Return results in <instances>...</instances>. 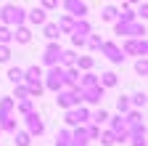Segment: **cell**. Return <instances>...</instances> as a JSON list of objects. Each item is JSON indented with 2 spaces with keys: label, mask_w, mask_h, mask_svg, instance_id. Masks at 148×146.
<instances>
[{
  "label": "cell",
  "mask_w": 148,
  "mask_h": 146,
  "mask_svg": "<svg viewBox=\"0 0 148 146\" xmlns=\"http://www.w3.org/2000/svg\"><path fill=\"white\" fill-rule=\"evenodd\" d=\"M24 122H27V133L29 136H42L45 133V122H42V117L37 114V112L24 114Z\"/></svg>",
  "instance_id": "10"
},
{
  "label": "cell",
  "mask_w": 148,
  "mask_h": 146,
  "mask_svg": "<svg viewBox=\"0 0 148 146\" xmlns=\"http://www.w3.org/2000/svg\"><path fill=\"white\" fill-rule=\"evenodd\" d=\"M8 80H11L13 85L24 82V69H18V66H11V69H8Z\"/></svg>",
  "instance_id": "29"
},
{
  "label": "cell",
  "mask_w": 148,
  "mask_h": 146,
  "mask_svg": "<svg viewBox=\"0 0 148 146\" xmlns=\"http://www.w3.org/2000/svg\"><path fill=\"white\" fill-rule=\"evenodd\" d=\"M90 32H92V29H90L87 19H74V29H71V35H74V37L87 40V35H90Z\"/></svg>",
  "instance_id": "14"
},
{
  "label": "cell",
  "mask_w": 148,
  "mask_h": 146,
  "mask_svg": "<svg viewBox=\"0 0 148 146\" xmlns=\"http://www.w3.org/2000/svg\"><path fill=\"white\" fill-rule=\"evenodd\" d=\"M13 109H18V114H29V112H34V101L32 98H18V104Z\"/></svg>",
  "instance_id": "25"
},
{
  "label": "cell",
  "mask_w": 148,
  "mask_h": 146,
  "mask_svg": "<svg viewBox=\"0 0 148 146\" xmlns=\"http://www.w3.org/2000/svg\"><path fill=\"white\" fill-rule=\"evenodd\" d=\"M40 8H42V11H53V8H58V0H42Z\"/></svg>",
  "instance_id": "39"
},
{
  "label": "cell",
  "mask_w": 148,
  "mask_h": 146,
  "mask_svg": "<svg viewBox=\"0 0 148 146\" xmlns=\"http://www.w3.org/2000/svg\"><path fill=\"white\" fill-rule=\"evenodd\" d=\"M5 61H11V45L0 43V64H5Z\"/></svg>",
  "instance_id": "36"
},
{
  "label": "cell",
  "mask_w": 148,
  "mask_h": 146,
  "mask_svg": "<svg viewBox=\"0 0 148 146\" xmlns=\"http://www.w3.org/2000/svg\"><path fill=\"white\" fill-rule=\"evenodd\" d=\"M116 16H119V8H114V6H106L101 11V19L103 21H116Z\"/></svg>",
  "instance_id": "26"
},
{
  "label": "cell",
  "mask_w": 148,
  "mask_h": 146,
  "mask_svg": "<svg viewBox=\"0 0 148 146\" xmlns=\"http://www.w3.org/2000/svg\"><path fill=\"white\" fill-rule=\"evenodd\" d=\"M61 45L58 43H56V40H50L48 45H45V53H42V64L45 66H56V64H58V59H61Z\"/></svg>",
  "instance_id": "11"
},
{
  "label": "cell",
  "mask_w": 148,
  "mask_h": 146,
  "mask_svg": "<svg viewBox=\"0 0 148 146\" xmlns=\"http://www.w3.org/2000/svg\"><path fill=\"white\" fill-rule=\"evenodd\" d=\"M90 122L92 125H106L108 122V112H106V109H95V112H90Z\"/></svg>",
  "instance_id": "22"
},
{
  "label": "cell",
  "mask_w": 148,
  "mask_h": 146,
  "mask_svg": "<svg viewBox=\"0 0 148 146\" xmlns=\"http://www.w3.org/2000/svg\"><path fill=\"white\" fill-rule=\"evenodd\" d=\"M124 53H132V56H145L148 53V43H145V37H127L124 40V45H119Z\"/></svg>",
  "instance_id": "9"
},
{
  "label": "cell",
  "mask_w": 148,
  "mask_h": 146,
  "mask_svg": "<svg viewBox=\"0 0 148 146\" xmlns=\"http://www.w3.org/2000/svg\"><path fill=\"white\" fill-rule=\"evenodd\" d=\"M42 75H45V72H42V66H29V69H24V82H40L42 80Z\"/></svg>",
  "instance_id": "16"
},
{
  "label": "cell",
  "mask_w": 148,
  "mask_h": 146,
  "mask_svg": "<svg viewBox=\"0 0 148 146\" xmlns=\"http://www.w3.org/2000/svg\"><path fill=\"white\" fill-rule=\"evenodd\" d=\"M77 80H79V69L77 66H66L64 69V88H77Z\"/></svg>",
  "instance_id": "15"
},
{
  "label": "cell",
  "mask_w": 148,
  "mask_h": 146,
  "mask_svg": "<svg viewBox=\"0 0 148 146\" xmlns=\"http://www.w3.org/2000/svg\"><path fill=\"white\" fill-rule=\"evenodd\" d=\"M27 21H29L32 27H42V24L48 21V11H42V8H32V11H27Z\"/></svg>",
  "instance_id": "12"
},
{
  "label": "cell",
  "mask_w": 148,
  "mask_h": 146,
  "mask_svg": "<svg viewBox=\"0 0 148 146\" xmlns=\"http://www.w3.org/2000/svg\"><path fill=\"white\" fill-rule=\"evenodd\" d=\"M13 106H16V98H11V96H5V98H0V120H5V117H11V112H13Z\"/></svg>",
  "instance_id": "18"
},
{
  "label": "cell",
  "mask_w": 148,
  "mask_h": 146,
  "mask_svg": "<svg viewBox=\"0 0 148 146\" xmlns=\"http://www.w3.org/2000/svg\"><path fill=\"white\" fill-rule=\"evenodd\" d=\"M124 3H138V0H124Z\"/></svg>",
  "instance_id": "42"
},
{
  "label": "cell",
  "mask_w": 148,
  "mask_h": 146,
  "mask_svg": "<svg viewBox=\"0 0 148 146\" xmlns=\"http://www.w3.org/2000/svg\"><path fill=\"white\" fill-rule=\"evenodd\" d=\"M74 61H77V53L74 51H61V59H58V66H74Z\"/></svg>",
  "instance_id": "23"
},
{
  "label": "cell",
  "mask_w": 148,
  "mask_h": 146,
  "mask_svg": "<svg viewBox=\"0 0 148 146\" xmlns=\"http://www.w3.org/2000/svg\"><path fill=\"white\" fill-rule=\"evenodd\" d=\"M85 130H87V138H90V141L101 136V127H98V125H92V122H90V125H85Z\"/></svg>",
  "instance_id": "37"
},
{
  "label": "cell",
  "mask_w": 148,
  "mask_h": 146,
  "mask_svg": "<svg viewBox=\"0 0 148 146\" xmlns=\"http://www.w3.org/2000/svg\"><path fill=\"white\" fill-rule=\"evenodd\" d=\"M90 122V112L85 106H71V109H66V125H71V127H77V125H87Z\"/></svg>",
  "instance_id": "7"
},
{
  "label": "cell",
  "mask_w": 148,
  "mask_h": 146,
  "mask_svg": "<svg viewBox=\"0 0 148 146\" xmlns=\"http://www.w3.org/2000/svg\"><path fill=\"white\" fill-rule=\"evenodd\" d=\"M58 141H71V130H61L58 133Z\"/></svg>",
  "instance_id": "41"
},
{
  "label": "cell",
  "mask_w": 148,
  "mask_h": 146,
  "mask_svg": "<svg viewBox=\"0 0 148 146\" xmlns=\"http://www.w3.org/2000/svg\"><path fill=\"white\" fill-rule=\"evenodd\" d=\"M42 35H45L48 40H58V37H61L58 24H56V21H45V24H42Z\"/></svg>",
  "instance_id": "19"
},
{
  "label": "cell",
  "mask_w": 148,
  "mask_h": 146,
  "mask_svg": "<svg viewBox=\"0 0 148 146\" xmlns=\"http://www.w3.org/2000/svg\"><path fill=\"white\" fill-rule=\"evenodd\" d=\"M92 64H95V61H92L90 56H77V61H74V66L82 69V72H90V69H92Z\"/></svg>",
  "instance_id": "28"
},
{
  "label": "cell",
  "mask_w": 148,
  "mask_h": 146,
  "mask_svg": "<svg viewBox=\"0 0 148 146\" xmlns=\"http://www.w3.org/2000/svg\"><path fill=\"white\" fill-rule=\"evenodd\" d=\"M116 82H119L116 72H103V75L98 77V85H101V88H114Z\"/></svg>",
  "instance_id": "20"
},
{
  "label": "cell",
  "mask_w": 148,
  "mask_h": 146,
  "mask_svg": "<svg viewBox=\"0 0 148 146\" xmlns=\"http://www.w3.org/2000/svg\"><path fill=\"white\" fill-rule=\"evenodd\" d=\"M13 40H16V43H21V45L32 43V29H29V27H24V24L13 27Z\"/></svg>",
  "instance_id": "13"
},
{
  "label": "cell",
  "mask_w": 148,
  "mask_h": 146,
  "mask_svg": "<svg viewBox=\"0 0 148 146\" xmlns=\"http://www.w3.org/2000/svg\"><path fill=\"white\" fill-rule=\"evenodd\" d=\"M56 104H58L61 109H71V106H79L82 101H79V93H77V88H71V90H58L56 93Z\"/></svg>",
  "instance_id": "6"
},
{
  "label": "cell",
  "mask_w": 148,
  "mask_h": 146,
  "mask_svg": "<svg viewBox=\"0 0 148 146\" xmlns=\"http://www.w3.org/2000/svg\"><path fill=\"white\" fill-rule=\"evenodd\" d=\"M116 109H119V114H127L130 112V98L127 96H119L116 98Z\"/></svg>",
  "instance_id": "34"
},
{
  "label": "cell",
  "mask_w": 148,
  "mask_h": 146,
  "mask_svg": "<svg viewBox=\"0 0 148 146\" xmlns=\"http://www.w3.org/2000/svg\"><path fill=\"white\" fill-rule=\"evenodd\" d=\"M71 45H74V48H85V40H82V37H74V35H71Z\"/></svg>",
  "instance_id": "40"
},
{
  "label": "cell",
  "mask_w": 148,
  "mask_h": 146,
  "mask_svg": "<svg viewBox=\"0 0 148 146\" xmlns=\"http://www.w3.org/2000/svg\"><path fill=\"white\" fill-rule=\"evenodd\" d=\"M61 6L69 16H74V19H87V3L85 0H61Z\"/></svg>",
  "instance_id": "8"
},
{
  "label": "cell",
  "mask_w": 148,
  "mask_h": 146,
  "mask_svg": "<svg viewBox=\"0 0 148 146\" xmlns=\"http://www.w3.org/2000/svg\"><path fill=\"white\" fill-rule=\"evenodd\" d=\"M77 93H79V101H85V104H101L103 96H106V88H101V85H92V88H77Z\"/></svg>",
  "instance_id": "5"
},
{
  "label": "cell",
  "mask_w": 148,
  "mask_h": 146,
  "mask_svg": "<svg viewBox=\"0 0 148 146\" xmlns=\"http://www.w3.org/2000/svg\"><path fill=\"white\" fill-rule=\"evenodd\" d=\"M24 85H27V90H29V96H32V98H37V96H42V90H45L42 80H40V82H24Z\"/></svg>",
  "instance_id": "30"
},
{
  "label": "cell",
  "mask_w": 148,
  "mask_h": 146,
  "mask_svg": "<svg viewBox=\"0 0 148 146\" xmlns=\"http://www.w3.org/2000/svg\"><path fill=\"white\" fill-rule=\"evenodd\" d=\"M27 21V8L24 6H16V3H5L3 8H0V24H5V27H18V24H24Z\"/></svg>",
  "instance_id": "1"
},
{
  "label": "cell",
  "mask_w": 148,
  "mask_h": 146,
  "mask_svg": "<svg viewBox=\"0 0 148 146\" xmlns=\"http://www.w3.org/2000/svg\"><path fill=\"white\" fill-rule=\"evenodd\" d=\"M0 43H3V45H11L13 43V29L5 27V24H0Z\"/></svg>",
  "instance_id": "27"
},
{
  "label": "cell",
  "mask_w": 148,
  "mask_h": 146,
  "mask_svg": "<svg viewBox=\"0 0 148 146\" xmlns=\"http://www.w3.org/2000/svg\"><path fill=\"white\" fill-rule=\"evenodd\" d=\"M13 143L16 146H29L32 143V136L27 130H13Z\"/></svg>",
  "instance_id": "24"
},
{
  "label": "cell",
  "mask_w": 148,
  "mask_h": 146,
  "mask_svg": "<svg viewBox=\"0 0 148 146\" xmlns=\"http://www.w3.org/2000/svg\"><path fill=\"white\" fill-rule=\"evenodd\" d=\"M135 72H138L140 77H145V75H148V61H145V56H140V59L135 61Z\"/></svg>",
  "instance_id": "33"
},
{
  "label": "cell",
  "mask_w": 148,
  "mask_h": 146,
  "mask_svg": "<svg viewBox=\"0 0 148 146\" xmlns=\"http://www.w3.org/2000/svg\"><path fill=\"white\" fill-rule=\"evenodd\" d=\"M114 35H119V37H145V24H140L138 19L135 21H116Z\"/></svg>",
  "instance_id": "2"
},
{
  "label": "cell",
  "mask_w": 148,
  "mask_h": 146,
  "mask_svg": "<svg viewBox=\"0 0 148 146\" xmlns=\"http://www.w3.org/2000/svg\"><path fill=\"white\" fill-rule=\"evenodd\" d=\"M101 43H103V40H101V35H92V32L87 35V40H85V45H87L90 51H98V48H101Z\"/></svg>",
  "instance_id": "31"
},
{
  "label": "cell",
  "mask_w": 148,
  "mask_h": 146,
  "mask_svg": "<svg viewBox=\"0 0 148 146\" xmlns=\"http://www.w3.org/2000/svg\"><path fill=\"white\" fill-rule=\"evenodd\" d=\"M42 85L45 90H53V93H58V90L64 88V66H50L48 69V75H42Z\"/></svg>",
  "instance_id": "3"
},
{
  "label": "cell",
  "mask_w": 148,
  "mask_h": 146,
  "mask_svg": "<svg viewBox=\"0 0 148 146\" xmlns=\"http://www.w3.org/2000/svg\"><path fill=\"white\" fill-rule=\"evenodd\" d=\"M98 138H101V143H103V146H114V143H116V136L111 133V130H103Z\"/></svg>",
  "instance_id": "32"
},
{
  "label": "cell",
  "mask_w": 148,
  "mask_h": 146,
  "mask_svg": "<svg viewBox=\"0 0 148 146\" xmlns=\"http://www.w3.org/2000/svg\"><path fill=\"white\" fill-rule=\"evenodd\" d=\"M16 98H29V90H27L24 82H18V85H16Z\"/></svg>",
  "instance_id": "38"
},
{
  "label": "cell",
  "mask_w": 148,
  "mask_h": 146,
  "mask_svg": "<svg viewBox=\"0 0 148 146\" xmlns=\"http://www.w3.org/2000/svg\"><path fill=\"white\" fill-rule=\"evenodd\" d=\"M56 24H58V32H61V35H71V29H74V16L64 13V16H61V19L56 21Z\"/></svg>",
  "instance_id": "17"
},
{
  "label": "cell",
  "mask_w": 148,
  "mask_h": 146,
  "mask_svg": "<svg viewBox=\"0 0 148 146\" xmlns=\"http://www.w3.org/2000/svg\"><path fill=\"white\" fill-rule=\"evenodd\" d=\"M98 51L103 53V56H106V59H108L111 64H122V61L127 59V53H124V51H122V48H119V45H116L114 40H103Z\"/></svg>",
  "instance_id": "4"
},
{
  "label": "cell",
  "mask_w": 148,
  "mask_h": 146,
  "mask_svg": "<svg viewBox=\"0 0 148 146\" xmlns=\"http://www.w3.org/2000/svg\"><path fill=\"white\" fill-rule=\"evenodd\" d=\"M130 106H135V109H143V106H145V93H143V90L132 96V101H130Z\"/></svg>",
  "instance_id": "35"
},
{
  "label": "cell",
  "mask_w": 148,
  "mask_h": 146,
  "mask_svg": "<svg viewBox=\"0 0 148 146\" xmlns=\"http://www.w3.org/2000/svg\"><path fill=\"white\" fill-rule=\"evenodd\" d=\"M92 85H98V75H92V72H85V75H79L77 88H92Z\"/></svg>",
  "instance_id": "21"
}]
</instances>
